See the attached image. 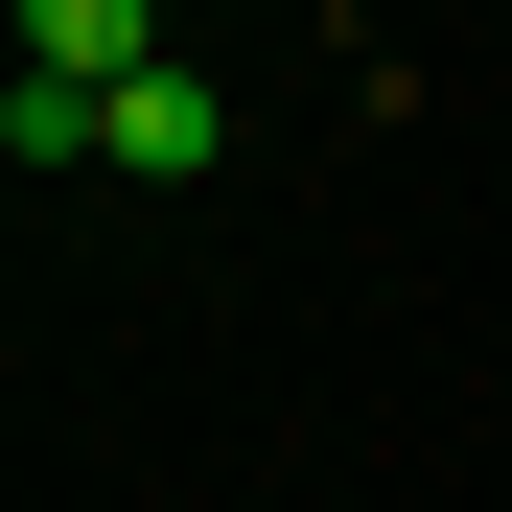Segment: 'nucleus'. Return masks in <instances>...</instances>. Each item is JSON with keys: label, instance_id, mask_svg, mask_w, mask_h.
Returning <instances> with one entry per match:
<instances>
[{"label": "nucleus", "instance_id": "nucleus-2", "mask_svg": "<svg viewBox=\"0 0 512 512\" xmlns=\"http://www.w3.org/2000/svg\"><path fill=\"white\" fill-rule=\"evenodd\" d=\"M117 163H140V187H187V163H233V117H210V70H140V94H117Z\"/></svg>", "mask_w": 512, "mask_h": 512}, {"label": "nucleus", "instance_id": "nucleus-1", "mask_svg": "<svg viewBox=\"0 0 512 512\" xmlns=\"http://www.w3.org/2000/svg\"><path fill=\"white\" fill-rule=\"evenodd\" d=\"M24 70H70V94H140V70H163V0H24Z\"/></svg>", "mask_w": 512, "mask_h": 512}]
</instances>
